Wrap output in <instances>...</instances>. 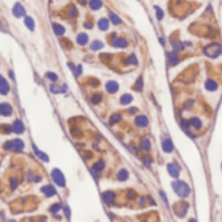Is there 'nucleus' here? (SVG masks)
<instances>
[{
    "label": "nucleus",
    "mask_w": 222,
    "mask_h": 222,
    "mask_svg": "<svg viewBox=\"0 0 222 222\" xmlns=\"http://www.w3.org/2000/svg\"><path fill=\"white\" fill-rule=\"evenodd\" d=\"M173 189L175 191V194L179 197H182V199L188 197L189 194H191L189 186L186 182H183V180H175V182H173Z\"/></svg>",
    "instance_id": "nucleus-1"
},
{
    "label": "nucleus",
    "mask_w": 222,
    "mask_h": 222,
    "mask_svg": "<svg viewBox=\"0 0 222 222\" xmlns=\"http://www.w3.org/2000/svg\"><path fill=\"white\" fill-rule=\"evenodd\" d=\"M4 149L5 150H9V152H22V149H24V143H22V140H11V141H8L7 144H4Z\"/></svg>",
    "instance_id": "nucleus-2"
},
{
    "label": "nucleus",
    "mask_w": 222,
    "mask_h": 222,
    "mask_svg": "<svg viewBox=\"0 0 222 222\" xmlns=\"http://www.w3.org/2000/svg\"><path fill=\"white\" fill-rule=\"evenodd\" d=\"M51 178H53L54 183L59 187H64L65 186V178L63 175V173L60 171L59 169H54L53 171H51Z\"/></svg>",
    "instance_id": "nucleus-3"
},
{
    "label": "nucleus",
    "mask_w": 222,
    "mask_h": 222,
    "mask_svg": "<svg viewBox=\"0 0 222 222\" xmlns=\"http://www.w3.org/2000/svg\"><path fill=\"white\" fill-rule=\"evenodd\" d=\"M221 51H222V48H221L219 44L212 43V44H209V46L205 47L204 53H205L206 56H209V58H217V56L221 54Z\"/></svg>",
    "instance_id": "nucleus-4"
},
{
    "label": "nucleus",
    "mask_w": 222,
    "mask_h": 222,
    "mask_svg": "<svg viewBox=\"0 0 222 222\" xmlns=\"http://www.w3.org/2000/svg\"><path fill=\"white\" fill-rule=\"evenodd\" d=\"M188 208H189V205L187 204V203H178V204H175V206H174V212H175V214L178 217H184L186 216V213H187V210H188Z\"/></svg>",
    "instance_id": "nucleus-5"
},
{
    "label": "nucleus",
    "mask_w": 222,
    "mask_h": 222,
    "mask_svg": "<svg viewBox=\"0 0 222 222\" xmlns=\"http://www.w3.org/2000/svg\"><path fill=\"white\" fill-rule=\"evenodd\" d=\"M111 38H113V42H111V44H113L114 47L116 48H124L128 46V42L125 38H122V37H116L115 38V34L111 35Z\"/></svg>",
    "instance_id": "nucleus-6"
},
{
    "label": "nucleus",
    "mask_w": 222,
    "mask_h": 222,
    "mask_svg": "<svg viewBox=\"0 0 222 222\" xmlns=\"http://www.w3.org/2000/svg\"><path fill=\"white\" fill-rule=\"evenodd\" d=\"M167 171L173 178H179L180 167L178 166L176 164H174V162H170V164H167Z\"/></svg>",
    "instance_id": "nucleus-7"
},
{
    "label": "nucleus",
    "mask_w": 222,
    "mask_h": 222,
    "mask_svg": "<svg viewBox=\"0 0 222 222\" xmlns=\"http://www.w3.org/2000/svg\"><path fill=\"white\" fill-rule=\"evenodd\" d=\"M115 194L113 191H105L102 194V199H103V201H105L107 205H114L115 203Z\"/></svg>",
    "instance_id": "nucleus-8"
},
{
    "label": "nucleus",
    "mask_w": 222,
    "mask_h": 222,
    "mask_svg": "<svg viewBox=\"0 0 222 222\" xmlns=\"http://www.w3.org/2000/svg\"><path fill=\"white\" fill-rule=\"evenodd\" d=\"M105 89L107 90V93H110V94H114V93H116V92H118V89H119V84H118L116 81L110 80V81H107V83H106Z\"/></svg>",
    "instance_id": "nucleus-9"
},
{
    "label": "nucleus",
    "mask_w": 222,
    "mask_h": 222,
    "mask_svg": "<svg viewBox=\"0 0 222 222\" xmlns=\"http://www.w3.org/2000/svg\"><path fill=\"white\" fill-rule=\"evenodd\" d=\"M12 106L9 103H0V115L3 116H11L12 115Z\"/></svg>",
    "instance_id": "nucleus-10"
},
{
    "label": "nucleus",
    "mask_w": 222,
    "mask_h": 222,
    "mask_svg": "<svg viewBox=\"0 0 222 222\" xmlns=\"http://www.w3.org/2000/svg\"><path fill=\"white\" fill-rule=\"evenodd\" d=\"M162 149H164L165 153H171L174 149V144L171 141V139H164L162 140Z\"/></svg>",
    "instance_id": "nucleus-11"
},
{
    "label": "nucleus",
    "mask_w": 222,
    "mask_h": 222,
    "mask_svg": "<svg viewBox=\"0 0 222 222\" xmlns=\"http://www.w3.org/2000/svg\"><path fill=\"white\" fill-rule=\"evenodd\" d=\"M9 93V84L7 83V80L0 75V94L2 95H5Z\"/></svg>",
    "instance_id": "nucleus-12"
},
{
    "label": "nucleus",
    "mask_w": 222,
    "mask_h": 222,
    "mask_svg": "<svg viewBox=\"0 0 222 222\" xmlns=\"http://www.w3.org/2000/svg\"><path fill=\"white\" fill-rule=\"evenodd\" d=\"M12 12H13V16L14 17H24L25 16V9H24V7H22L20 3H17V4H14V7H13V9H12Z\"/></svg>",
    "instance_id": "nucleus-13"
},
{
    "label": "nucleus",
    "mask_w": 222,
    "mask_h": 222,
    "mask_svg": "<svg viewBox=\"0 0 222 222\" xmlns=\"http://www.w3.org/2000/svg\"><path fill=\"white\" fill-rule=\"evenodd\" d=\"M12 129L14 133H18V135H21V133H24L25 131V127H24V124H22V122L20 119L17 120H14L13 124H12Z\"/></svg>",
    "instance_id": "nucleus-14"
},
{
    "label": "nucleus",
    "mask_w": 222,
    "mask_h": 222,
    "mask_svg": "<svg viewBox=\"0 0 222 222\" xmlns=\"http://www.w3.org/2000/svg\"><path fill=\"white\" fill-rule=\"evenodd\" d=\"M148 123L149 122H148V118L145 115H137L136 119H135V124L140 128H145L148 125Z\"/></svg>",
    "instance_id": "nucleus-15"
},
{
    "label": "nucleus",
    "mask_w": 222,
    "mask_h": 222,
    "mask_svg": "<svg viewBox=\"0 0 222 222\" xmlns=\"http://www.w3.org/2000/svg\"><path fill=\"white\" fill-rule=\"evenodd\" d=\"M41 191H42L47 197H51V196H55V195H56V191H55V188H54L53 186H44V187L41 188Z\"/></svg>",
    "instance_id": "nucleus-16"
},
{
    "label": "nucleus",
    "mask_w": 222,
    "mask_h": 222,
    "mask_svg": "<svg viewBox=\"0 0 222 222\" xmlns=\"http://www.w3.org/2000/svg\"><path fill=\"white\" fill-rule=\"evenodd\" d=\"M205 88H206V90H209V92H216L217 88H218V84L214 80L209 78V80L205 81Z\"/></svg>",
    "instance_id": "nucleus-17"
},
{
    "label": "nucleus",
    "mask_w": 222,
    "mask_h": 222,
    "mask_svg": "<svg viewBox=\"0 0 222 222\" xmlns=\"http://www.w3.org/2000/svg\"><path fill=\"white\" fill-rule=\"evenodd\" d=\"M167 59H169V63L171 64V65H175V64H178L179 63V56H178V54L176 53H169L167 54Z\"/></svg>",
    "instance_id": "nucleus-18"
},
{
    "label": "nucleus",
    "mask_w": 222,
    "mask_h": 222,
    "mask_svg": "<svg viewBox=\"0 0 222 222\" xmlns=\"http://www.w3.org/2000/svg\"><path fill=\"white\" fill-rule=\"evenodd\" d=\"M128 171L125 169H122V170H119V173L116 174V179L119 180V182H124V180H127L128 179Z\"/></svg>",
    "instance_id": "nucleus-19"
},
{
    "label": "nucleus",
    "mask_w": 222,
    "mask_h": 222,
    "mask_svg": "<svg viewBox=\"0 0 222 222\" xmlns=\"http://www.w3.org/2000/svg\"><path fill=\"white\" fill-rule=\"evenodd\" d=\"M33 149H34V153H35V155L38 157L39 159H42V161H44V162H48V155L47 154H44L43 152H41L39 149H37V146L35 145H33Z\"/></svg>",
    "instance_id": "nucleus-20"
},
{
    "label": "nucleus",
    "mask_w": 222,
    "mask_h": 222,
    "mask_svg": "<svg viewBox=\"0 0 222 222\" xmlns=\"http://www.w3.org/2000/svg\"><path fill=\"white\" fill-rule=\"evenodd\" d=\"M140 146H141V149L148 152V150H150V148H152V144H150V140L148 139V137H144L141 139V143H140Z\"/></svg>",
    "instance_id": "nucleus-21"
},
{
    "label": "nucleus",
    "mask_w": 222,
    "mask_h": 222,
    "mask_svg": "<svg viewBox=\"0 0 222 222\" xmlns=\"http://www.w3.org/2000/svg\"><path fill=\"white\" fill-rule=\"evenodd\" d=\"M188 122H189V125H192L195 129H200L203 127V123H201V120H200L199 118H191Z\"/></svg>",
    "instance_id": "nucleus-22"
},
{
    "label": "nucleus",
    "mask_w": 222,
    "mask_h": 222,
    "mask_svg": "<svg viewBox=\"0 0 222 222\" xmlns=\"http://www.w3.org/2000/svg\"><path fill=\"white\" fill-rule=\"evenodd\" d=\"M53 30H54V33L59 37V35H63L64 33H65V29H64V26H62L60 24H53Z\"/></svg>",
    "instance_id": "nucleus-23"
},
{
    "label": "nucleus",
    "mask_w": 222,
    "mask_h": 222,
    "mask_svg": "<svg viewBox=\"0 0 222 222\" xmlns=\"http://www.w3.org/2000/svg\"><path fill=\"white\" fill-rule=\"evenodd\" d=\"M76 41H77V43L80 44V46H85L89 39H88V35H86L85 33H80V34L77 35V39H76Z\"/></svg>",
    "instance_id": "nucleus-24"
},
{
    "label": "nucleus",
    "mask_w": 222,
    "mask_h": 222,
    "mask_svg": "<svg viewBox=\"0 0 222 222\" xmlns=\"http://www.w3.org/2000/svg\"><path fill=\"white\" fill-rule=\"evenodd\" d=\"M132 99H133V97L131 94H123L120 97V105H123V106L129 105V103L132 102Z\"/></svg>",
    "instance_id": "nucleus-25"
},
{
    "label": "nucleus",
    "mask_w": 222,
    "mask_h": 222,
    "mask_svg": "<svg viewBox=\"0 0 222 222\" xmlns=\"http://www.w3.org/2000/svg\"><path fill=\"white\" fill-rule=\"evenodd\" d=\"M108 24H110V22H108L107 18H99L98 20V28L101 29V30H103V32L108 29Z\"/></svg>",
    "instance_id": "nucleus-26"
},
{
    "label": "nucleus",
    "mask_w": 222,
    "mask_h": 222,
    "mask_svg": "<svg viewBox=\"0 0 222 222\" xmlns=\"http://www.w3.org/2000/svg\"><path fill=\"white\" fill-rule=\"evenodd\" d=\"M103 169H105V164H103V161H97V162H95V164L93 165V171H95V173L102 171Z\"/></svg>",
    "instance_id": "nucleus-27"
},
{
    "label": "nucleus",
    "mask_w": 222,
    "mask_h": 222,
    "mask_svg": "<svg viewBox=\"0 0 222 222\" xmlns=\"http://www.w3.org/2000/svg\"><path fill=\"white\" fill-rule=\"evenodd\" d=\"M110 20H111V22H113L114 25H119V24H122L120 17L118 16V14H115L114 12H110Z\"/></svg>",
    "instance_id": "nucleus-28"
},
{
    "label": "nucleus",
    "mask_w": 222,
    "mask_h": 222,
    "mask_svg": "<svg viewBox=\"0 0 222 222\" xmlns=\"http://www.w3.org/2000/svg\"><path fill=\"white\" fill-rule=\"evenodd\" d=\"M25 25L29 28V30H34V20L30 17V16H25Z\"/></svg>",
    "instance_id": "nucleus-29"
},
{
    "label": "nucleus",
    "mask_w": 222,
    "mask_h": 222,
    "mask_svg": "<svg viewBox=\"0 0 222 222\" xmlns=\"http://www.w3.org/2000/svg\"><path fill=\"white\" fill-rule=\"evenodd\" d=\"M120 119H122V115H120L119 113H115V114L111 115V118H110V124L114 125L115 123H119Z\"/></svg>",
    "instance_id": "nucleus-30"
},
{
    "label": "nucleus",
    "mask_w": 222,
    "mask_h": 222,
    "mask_svg": "<svg viewBox=\"0 0 222 222\" xmlns=\"http://www.w3.org/2000/svg\"><path fill=\"white\" fill-rule=\"evenodd\" d=\"M101 48H103V43H102L101 41H94V42L90 44V50H92V51H98V50H101Z\"/></svg>",
    "instance_id": "nucleus-31"
},
{
    "label": "nucleus",
    "mask_w": 222,
    "mask_h": 222,
    "mask_svg": "<svg viewBox=\"0 0 222 222\" xmlns=\"http://www.w3.org/2000/svg\"><path fill=\"white\" fill-rule=\"evenodd\" d=\"M124 63H125V64H133V65H136L139 62H137V59H136V56H135V55H129V56L125 58Z\"/></svg>",
    "instance_id": "nucleus-32"
},
{
    "label": "nucleus",
    "mask_w": 222,
    "mask_h": 222,
    "mask_svg": "<svg viewBox=\"0 0 222 222\" xmlns=\"http://www.w3.org/2000/svg\"><path fill=\"white\" fill-rule=\"evenodd\" d=\"M133 89H135L136 92H141L143 90V77H139V80L136 81L135 86H133Z\"/></svg>",
    "instance_id": "nucleus-33"
},
{
    "label": "nucleus",
    "mask_w": 222,
    "mask_h": 222,
    "mask_svg": "<svg viewBox=\"0 0 222 222\" xmlns=\"http://www.w3.org/2000/svg\"><path fill=\"white\" fill-rule=\"evenodd\" d=\"M102 2H99V0H97V2H94V0H93V2H89V5H90V8L92 9H99L101 8V7H102Z\"/></svg>",
    "instance_id": "nucleus-34"
},
{
    "label": "nucleus",
    "mask_w": 222,
    "mask_h": 222,
    "mask_svg": "<svg viewBox=\"0 0 222 222\" xmlns=\"http://www.w3.org/2000/svg\"><path fill=\"white\" fill-rule=\"evenodd\" d=\"M173 48H174V53H178V51H182L184 47H183V43L175 41V42H173Z\"/></svg>",
    "instance_id": "nucleus-35"
},
{
    "label": "nucleus",
    "mask_w": 222,
    "mask_h": 222,
    "mask_svg": "<svg viewBox=\"0 0 222 222\" xmlns=\"http://www.w3.org/2000/svg\"><path fill=\"white\" fill-rule=\"evenodd\" d=\"M180 125H182V128L184 129V131H186L187 133H189V122L188 120H184V119H182L180 120Z\"/></svg>",
    "instance_id": "nucleus-36"
},
{
    "label": "nucleus",
    "mask_w": 222,
    "mask_h": 222,
    "mask_svg": "<svg viewBox=\"0 0 222 222\" xmlns=\"http://www.w3.org/2000/svg\"><path fill=\"white\" fill-rule=\"evenodd\" d=\"M60 209H62V205L59 204V203H56V204H54V205L50 208V212H51V213H58Z\"/></svg>",
    "instance_id": "nucleus-37"
},
{
    "label": "nucleus",
    "mask_w": 222,
    "mask_h": 222,
    "mask_svg": "<svg viewBox=\"0 0 222 222\" xmlns=\"http://www.w3.org/2000/svg\"><path fill=\"white\" fill-rule=\"evenodd\" d=\"M101 101H102V94H98V93H97V94H94L93 97H92V102L95 103V105H97V103H99Z\"/></svg>",
    "instance_id": "nucleus-38"
},
{
    "label": "nucleus",
    "mask_w": 222,
    "mask_h": 222,
    "mask_svg": "<svg viewBox=\"0 0 222 222\" xmlns=\"http://www.w3.org/2000/svg\"><path fill=\"white\" fill-rule=\"evenodd\" d=\"M46 77H47L48 80H51V81H54V83L58 80V75H55V73H53V72H47V73H46Z\"/></svg>",
    "instance_id": "nucleus-39"
},
{
    "label": "nucleus",
    "mask_w": 222,
    "mask_h": 222,
    "mask_svg": "<svg viewBox=\"0 0 222 222\" xmlns=\"http://www.w3.org/2000/svg\"><path fill=\"white\" fill-rule=\"evenodd\" d=\"M18 186V182L16 178H11V189H16Z\"/></svg>",
    "instance_id": "nucleus-40"
},
{
    "label": "nucleus",
    "mask_w": 222,
    "mask_h": 222,
    "mask_svg": "<svg viewBox=\"0 0 222 222\" xmlns=\"http://www.w3.org/2000/svg\"><path fill=\"white\" fill-rule=\"evenodd\" d=\"M155 13H157V18H158V20H162V18H164V12H162V9L158 8V7L155 8Z\"/></svg>",
    "instance_id": "nucleus-41"
},
{
    "label": "nucleus",
    "mask_w": 222,
    "mask_h": 222,
    "mask_svg": "<svg viewBox=\"0 0 222 222\" xmlns=\"http://www.w3.org/2000/svg\"><path fill=\"white\" fill-rule=\"evenodd\" d=\"M76 16H77V11H76L75 7H72L71 11H69V17H71V18H75Z\"/></svg>",
    "instance_id": "nucleus-42"
},
{
    "label": "nucleus",
    "mask_w": 222,
    "mask_h": 222,
    "mask_svg": "<svg viewBox=\"0 0 222 222\" xmlns=\"http://www.w3.org/2000/svg\"><path fill=\"white\" fill-rule=\"evenodd\" d=\"M2 129H3V133H11V132H13L12 127H9V125H3Z\"/></svg>",
    "instance_id": "nucleus-43"
},
{
    "label": "nucleus",
    "mask_w": 222,
    "mask_h": 222,
    "mask_svg": "<svg viewBox=\"0 0 222 222\" xmlns=\"http://www.w3.org/2000/svg\"><path fill=\"white\" fill-rule=\"evenodd\" d=\"M50 89H51V92L55 93V94H56V93H59V92H62V90H60V88H58V86H55V85H51V88H50Z\"/></svg>",
    "instance_id": "nucleus-44"
},
{
    "label": "nucleus",
    "mask_w": 222,
    "mask_h": 222,
    "mask_svg": "<svg viewBox=\"0 0 222 222\" xmlns=\"http://www.w3.org/2000/svg\"><path fill=\"white\" fill-rule=\"evenodd\" d=\"M143 162H144V165H145L146 167H150V164H152V159H150V158H144Z\"/></svg>",
    "instance_id": "nucleus-45"
},
{
    "label": "nucleus",
    "mask_w": 222,
    "mask_h": 222,
    "mask_svg": "<svg viewBox=\"0 0 222 222\" xmlns=\"http://www.w3.org/2000/svg\"><path fill=\"white\" fill-rule=\"evenodd\" d=\"M128 197H129V199H135V197H136V194H135V192H133L132 189H129V191H128Z\"/></svg>",
    "instance_id": "nucleus-46"
},
{
    "label": "nucleus",
    "mask_w": 222,
    "mask_h": 222,
    "mask_svg": "<svg viewBox=\"0 0 222 222\" xmlns=\"http://www.w3.org/2000/svg\"><path fill=\"white\" fill-rule=\"evenodd\" d=\"M84 26H85L86 29H92V26H93V24H92V22H90V21H86V22H85V24H84Z\"/></svg>",
    "instance_id": "nucleus-47"
},
{
    "label": "nucleus",
    "mask_w": 222,
    "mask_h": 222,
    "mask_svg": "<svg viewBox=\"0 0 222 222\" xmlns=\"http://www.w3.org/2000/svg\"><path fill=\"white\" fill-rule=\"evenodd\" d=\"M64 212H65V216L69 217V209H68V206H64Z\"/></svg>",
    "instance_id": "nucleus-48"
},
{
    "label": "nucleus",
    "mask_w": 222,
    "mask_h": 222,
    "mask_svg": "<svg viewBox=\"0 0 222 222\" xmlns=\"http://www.w3.org/2000/svg\"><path fill=\"white\" fill-rule=\"evenodd\" d=\"M72 133H73V135H77V136H78V135H81L78 129H73V131H72Z\"/></svg>",
    "instance_id": "nucleus-49"
},
{
    "label": "nucleus",
    "mask_w": 222,
    "mask_h": 222,
    "mask_svg": "<svg viewBox=\"0 0 222 222\" xmlns=\"http://www.w3.org/2000/svg\"><path fill=\"white\" fill-rule=\"evenodd\" d=\"M136 111H137V108H129V113H131V114H133V113H136Z\"/></svg>",
    "instance_id": "nucleus-50"
},
{
    "label": "nucleus",
    "mask_w": 222,
    "mask_h": 222,
    "mask_svg": "<svg viewBox=\"0 0 222 222\" xmlns=\"http://www.w3.org/2000/svg\"><path fill=\"white\" fill-rule=\"evenodd\" d=\"M159 41H161L162 44H165V39H164V38H159Z\"/></svg>",
    "instance_id": "nucleus-51"
},
{
    "label": "nucleus",
    "mask_w": 222,
    "mask_h": 222,
    "mask_svg": "<svg viewBox=\"0 0 222 222\" xmlns=\"http://www.w3.org/2000/svg\"><path fill=\"white\" fill-rule=\"evenodd\" d=\"M188 222H197V221H196V219H195V218H191V219H189V221H188Z\"/></svg>",
    "instance_id": "nucleus-52"
}]
</instances>
